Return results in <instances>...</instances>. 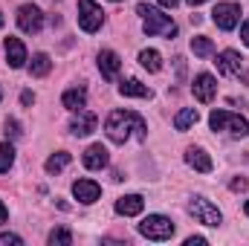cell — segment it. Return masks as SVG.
Returning a JSON list of instances; mask_svg holds the SVG:
<instances>
[{"mask_svg":"<svg viewBox=\"0 0 249 246\" xmlns=\"http://www.w3.org/2000/svg\"><path fill=\"white\" fill-rule=\"evenodd\" d=\"M191 90H194V99H197L200 105H209V102L217 96V81H214L212 72H200V75L194 78Z\"/></svg>","mask_w":249,"mask_h":246,"instance_id":"cell-10","label":"cell"},{"mask_svg":"<svg viewBox=\"0 0 249 246\" xmlns=\"http://www.w3.org/2000/svg\"><path fill=\"white\" fill-rule=\"evenodd\" d=\"M61 105L67 107V110H84L87 107V90L84 87H70V90H64L61 96Z\"/></svg>","mask_w":249,"mask_h":246,"instance_id":"cell-18","label":"cell"},{"mask_svg":"<svg viewBox=\"0 0 249 246\" xmlns=\"http://www.w3.org/2000/svg\"><path fill=\"white\" fill-rule=\"evenodd\" d=\"M0 99H3V87H0Z\"/></svg>","mask_w":249,"mask_h":246,"instance_id":"cell-38","label":"cell"},{"mask_svg":"<svg viewBox=\"0 0 249 246\" xmlns=\"http://www.w3.org/2000/svg\"><path fill=\"white\" fill-rule=\"evenodd\" d=\"M214 64H217V72H220V75L241 78V75L247 72L241 53H235V50H223V53H217V61H214Z\"/></svg>","mask_w":249,"mask_h":246,"instance_id":"cell-9","label":"cell"},{"mask_svg":"<svg viewBox=\"0 0 249 246\" xmlns=\"http://www.w3.org/2000/svg\"><path fill=\"white\" fill-rule=\"evenodd\" d=\"M212 20L217 23V29H223V32H232V29L241 23V6H238V3H232V0H226V3H217V6L212 9Z\"/></svg>","mask_w":249,"mask_h":246,"instance_id":"cell-7","label":"cell"},{"mask_svg":"<svg viewBox=\"0 0 249 246\" xmlns=\"http://www.w3.org/2000/svg\"><path fill=\"white\" fill-rule=\"evenodd\" d=\"M209 124H212V130H223V133H229V136H247L249 133L247 119L238 116V113H229V110H214V113L209 116Z\"/></svg>","mask_w":249,"mask_h":246,"instance_id":"cell-3","label":"cell"},{"mask_svg":"<svg viewBox=\"0 0 249 246\" xmlns=\"http://www.w3.org/2000/svg\"><path fill=\"white\" fill-rule=\"evenodd\" d=\"M99 194H102V188H99L96 180H75V183H72V197H75L78 203H84V206L96 203Z\"/></svg>","mask_w":249,"mask_h":246,"instance_id":"cell-13","label":"cell"},{"mask_svg":"<svg viewBox=\"0 0 249 246\" xmlns=\"http://www.w3.org/2000/svg\"><path fill=\"white\" fill-rule=\"evenodd\" d=\"M105 133H107L110 142L124 145L133 133H136L139 139H145L148 127H145V119H142L139 113H130V110H113V113L105 119Z\"/></svg>","mask_w":249,"mask_h":246,"instance_id":"cell-1","label":"cell"},{"mask_svg":"<svg viewBox=\"0 0 249 246\" xmlns=\"http://www.w3.org/2000/svg\"><path fill=\"white\" fill-rule=\"evenodd\" d=\"M119 93H122V96H130V99H151V96H154L151 87L142 84V81H136V78H124V81H119Z\"/></svg>","mask_w":249,"mask_h":246,"instance_id":"cell-19","label":"cell"},{"mask_svg":"<svg viewBox=\"0 0 249 246\" xmlns=\"http://www.w3.org/2000/svg\"><path fill=\"white\" fill-rule=\"evenodd\" d=\"M96 127H99V119H96V113H90V110H75V116H72V122H70L72 136H90Z\"/></svg>","mask_w":249,"mask_h":246,"instance_id":"cell-11","label":"cell"},{"mask_svg":"<svg viewBox=\"0 0 249 246\" xmlns=\"http://www.w3.org/2000/svg\"><path fill=\"white\" fill-rule=\"evenodd\" d=\"M157 3H160V6H165V9H174L180 0H157Z\"/></svg>","mask_w":249,"mask_h":246,"instance_id":"cell-31","label":"cell"},{"mask_svg":"<svg viewBox=\"0 0 249 246\" xmlns=\"http://www.w3.org/2000/svg\"><path fill=\"white\" fill-rule=\"evenodd\" d=\"M81 162H84V168H90V171H102V168L107 165V148H105V145H90V148L84 151Z\"/></svg>","mask_w":249,"mask_h":246,"instance_id":"cell-15","label":"cell"},{"mask_svg":"<svg viewBox=\"0 0 249 246\" xmlns=\"http://www.w3.org/2000/svg\"><path fill=\"white\" fill-rule=\"evenodd\" d=\"M241 38H244V44L249 47V18L244 20V26H241Z\"/></svg>","mask_w":249,"mask_h":246,"instance_id":"cell-29","label":"cell"},{"mask_svg":"<svg viewBox=\"0 0 249 246\" xmlns=\"http://www.w3.org/2000/svg\"><path fill=\"white\" fill-rule=\"evenodd\" d=\"M191 53L200 55V58H206V55L214 53V44H212L209 38H203V35H200V38H191Z\"/></svg>","mask_w":249,"mask_h":246,"instance_id":"cell-24","label":"cell"},{"mask_svg":"<svg viewBox=\"0 0 249 246\" xmlns=\"http://www.w3.org/2000/svg\"><path fill=\"white\" fill-rule=\"evenodd\" d=\"M142 209H145L142 194H124L116 200V214H122V217H136V214H142Z\"/></svg>","mask_w":249,"mask_h":246,"instance_id":"cell-14","label":"cell"},{"mask_svg":"<svg viewBox=\"0 0 249 246\" xmlns=\"http://www.w3.org/2000/svg\"><path fill=\"white\" fill-rule=\"evenodd\" d=\"M15 162V148L12 142H0V174H6Z\"/></svg>","mask_w":249,"mask_h":246,"instance_id":"cell-25","label":"cell"},{"mask_svg":"<svg viewBox=\"0 0 249 246\" xmlns=\"http://www.w3.org/2000/svg\"><path fill=\"white\" fill-rule=\"evenodd\" d=\"M188 211H191V217H194L197 223H203V226H220V223H223L220 209H217L212 200H206V197H194V200L188 203Z\"/></svg>","mask_w":249,"mask_h":246,"instance_id":"cell-5","label":"cell"},{"mask_svg":"<svg viewBox=\"0 0 249 246\" xmlns=\"http://www.w3.org/2000/svg\"><path fill=\"white\" fill-rule=\"evenodd\" d=\"M23 241L18 238V235H12V232H3L0 235V246H20Z\"/></svg>","mask_w":249,"mask_h":246,"instance_id":"cell-27","label":"cell"},{"mask_svg":"<svg viewBox=\"0 0 249 246\" xmlns=\"http://www.w3.org/2000/svg\"><path fill=\"white\" fill-rule=\"evenodd\" d=\"M136 12L142 15V29H145V35H162V38H174V35H177V23H174L168 15H162L160 9H154V6H148V3H139Z\"/></svg>","mask_w":249,"mask_h":246,"instance_id":"cell-2","label":"cell"},{"mask_svg":"<svg viewBox=\"0 0 249 246\" xmlns=\"http://www.w3.org/2000/svg\"><path fill=\"white\" fill-rule=\"evenodd\" d=\"M50 70H53V61H50V55H47V53H35V55H32V64H29V72H32L35 78L47 75Z\"/></svg>","mask_w":249,"mask_h":246,"instance_id":"cell-20","label":"cell"},{"mask_svg":"<svg viewBox=\"0 0 249 246\" xmlns=\"http://www.w3.org/2000/svg\"><path fill=\"white\" fill-rule=\"evenodd\" d=\"M20 102H23V105H29V102H35V96H32V93H23V96H20Z\"/></svg>","mask_w":249,"mask_h":246,"instance_id":"cell-34","label":"cell"},{"mask_svg":"<svg viewBox=\"0 0 249 246\" xmlns=\"http://www.w3.org/2000/svg\"><path fill=\"white\" fill-rule=\"evenodd\" d=\"M50 244L53 246H70L72 244V235H70L67 229H53V232H50Z\"/></svg>","mask_w":249,"mask_h":246,"instance_id":"cell-26","label":"cell"},{"mask_svg":"<svg viewBox=\"0 0 249 246\" xmlns=\"http://www.w3.org/2000/svg\"><path fill=\"white\" fill-rule=\"evenodd\" d=\"M188 3H191V6H200V3H206V0H188Z\"/></svg>","mask_w":249,"mask_h":246,"instance_id":"cell-35","label":"cell"},{"mask_svg":"<svg viewBox=\"0 0 249 246\" xmlns=\"http://www.w3.org/2000/svg\"><path fill=\"white\" fill-rule=\"evenodd\" d=\"M232 188H235V191H241V188H247V180H235V183H232Z\"/></svg>","mask_w":249,"mask_h":246,"instance_id":"cell-33","label":"cell"},{"mask_svg":"<svg viewBox=\"0 0 249 246\" xmlns=\"http://www.w3.org/2000/svg\"><path fill=\"white\" fill-rule=\"evenodd\" d=\"M9 133H12V136H18V133H20V130H18V122H15V119H12V122H6V136H9Z\"/></svg>","mask_w":249,"mask_h":246,"instance_id":"cell-28","label":"cell"},{"mask_svg":"<svg viewBox=\"0 0 249 246\" xmlns=\"http://www.w3.org/2000/svg\"><path fill=\"white\" fill-rule=\"evenodd\" d=\"M67 165H70V154H67V151H58V154H53V157L47 159L44 168H47V174H58V171L67 168Z\"/></svg>","mask_w":249,"mask_h":246,"instance_id":"cell-23","label":"cell"},{"mask_svg":"<svg viewBox=\"0 0 249 246\" xmlns=\"http://www.w3.org/2000/svg\"><path fill=\"white\" fill-rule=\"evenodd\" d=\"M206 244V238H188L186 241V246H203Z\"/></svg>","mask_w":249,"mask_h":246,"instance_id":"cell-30","label":"cell"},{"mask_svg":"<svg viewBox=\"0 0 249 246\" xmlns=\"http://www.w3.org/2000/svg\"><path fill=\"white\" fill-rule=\"evenodd\" d=\"M139 64L148 70V72H160L162 70V55L157 50H142L139 53Z\"/></svg>","mask_w":249,"mask_h":246,"instance_id":"cell-21","label":"cell"},{"mask_svg":"<svg viewBox=\"0 0 249 246\" xmlns=\"http://www.w3.org/2000/svg\"><path fill=\"white\" fill-rule=\"evenodd\" d=\"M105 23V12L96 0H78V26L84 32H99Z\"/></svg>","mask_w":249,"mask_h":246,"instance_id":"cell-6","label":"cell"},{"mask_svg":"<svg viewBox=\"0 0 249 246\" xmlns=\"http://www.w3.org/2000/svg\"><path fill=\"white\" fill-rule=\"evenodd\" d=\"M139 235L148 238V241H171L174 223H171L165 214H148V217L139 223Z\"/></svg>","mask_w":249,"mask_h":246,"instance_id":"cell-4","label":"cell"},{"mask_svg":"<svg viewBox=\"0 0 249 246\" xmlns=\"http://www.w3.org/2000/svg\"><path fill=\"white\" fill-rule=\"evenodd\" d=\"M113 3H119V0H113Z\"/></svg>","mask_w":249,"mask_h":246,"instance_id":"cell-39","label":"cell"},{"mask_svg":"<svg viewBox=\"0 0 249 246\" xmlns=\"http://www.w3.org/2000/svg\"><path fill=\"white\" fill-rule=\"evenodd\" d=\"M186 162H188V168H194V171H200V174H209L212 171V157L203 151V148H188L186 151Z\"/></svg>","mask_w":249,"mask_h":246,"instance_id":"cell-17","label":"cell"},{"mask_svg":"<svg viewBox=\"0 0 249 246\" xmlns=\"http://www.w3.org/2000/svg\"><path fill=\"white\" fill-rule=\"evenodd\" d=\"M244 211H247V217H249V200H247V206H244Z\"/></svg>","mask_w":249,"mask_h":246,"instance_id":"cell-36","label":"cell"},{"mask_svg":"<svg viewBox=\"0 0 249 246\" xmlns=\"http://www.w3.org/2000/svg\"><path fill=\"white\" fill-rule=\"evenodd\" d=\"M119 70H122V58H119L113 50H102V53H99V72H102L105 78H116Z\"/></svg>","mask_w":249,"mask_h":246,"instance_id":"cell-16","label":"cell"},{"mask_svg":"<svg viewBox=\"0 0 249 246\" xmlns=\"http://www.w3.org/2000/svg\"><path fill=\"white\" fill-rule=\"evenodd\" d=\"M18 26H20L26 35H35V32H41V26H44V12H41L35 3H26V6H20V9H18Z\"/></svg>","mask_w":249,"mask_h":246,"instance_id":"cell-8","label":"cell"},{"mask_svg":"<svg viewBox=\"0 0 249 246\" xmlns=\"http://www.w3.org/2000/svg\"><path fill=\"white\" fill-rule=\"evenodd\" d=\"M0 26H3V15H0Z\"/></svg>","mask_w":249,"mask_h":246,"instance_id":"cell-37","label":"cell"},{"mask_svg":"<svg viewBox=\"0 0 249 246\" xmlns=\"http://www.w3.org/2000/svg\"><path fill=\"white\" fill-rule=\"evenodd\" d=\"M6 217H9V211H6V206H3V200H0V226L6 223Z\"/></svg>","mask_w":249,"mask_h":246,"instance_id":"cell-32","label":"cell"},{"mask_svg":"<svg viewBox=\"0 0 249 246\" xmlns=\"http://www.w3.org/2000/svg\"><path fill=\"white\" fill-rule=\"evenodd\" d=\"M3 47H6V64H9L12 70H20L23 64L29 61V58H26V47H23L20 38H12V35H9Z\"/></svg>","mask_w":249,"mask_h":246,"instance_id":"cell-12","label":"cell"},{"mask_svg":"<svg viewBox=\"0 0 249 246\" xmlns=\"http://www.w3.org/2000/svg\"><path fill=\"white\" fill-rule=\"evenodd\" d=\"M197 119H200L197 107H186V110H180V113L174 116V127H177V130H188L191 124H197Z\"/></svg>","mask_w":249,"mask_h":246,"instance_id":"cell-22","label":"cell"}]
</instances>
